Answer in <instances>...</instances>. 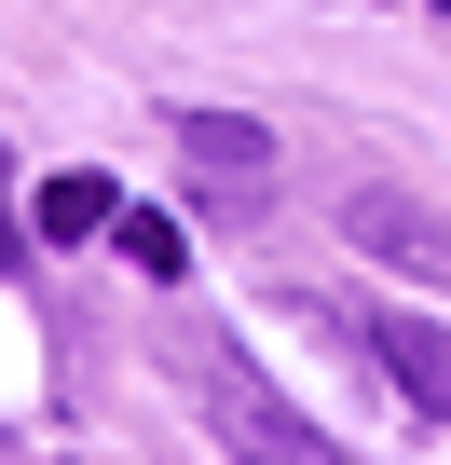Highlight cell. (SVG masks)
Wrapping results in <instances>:
<instances>
[{
	"label": "cell",
	"mask_w": 451,
	"mask_h": 465,
	"mask_svg": "<svg viewBox=\"0 0 451 465\" xmlns=\"http://www.w3.org/2000/svg\"><path fill=\"white\" fill-rule=\"evenodd\" d=\"M164 356H178V383H191V411H205L219 438H247V451H288V465H315V451H328V424H315V411H288V397H274V383H260L233 342H219V329H178Z\"/></svg>",
	"instance_id": "1"
},
{
	"label": "cell",
	"mask_w": 451,
	"mask_h": 465,
	"mask_svg": "<svg viewBox=\"0 0 451 465\" xmlns=\"http://www.w3.org/2000/svg\"><path fill=\"white\" fill-rule=\"evenodd\" d=\"M164 137H178V164H191V192H205V205H233V219H247V205L274 192V137H260L247 110H178Z\"/></svg>",
	"instance_id": "2"
},
{
	"label": "cell",
	"mask_w": 451,
	"mask_h": 465,
	"mask_svg": "<svg viewBox=\"0 0 451 465\" xmlns=\"http://www.w3.org/2000/svg\"><path fill=\"white\" fill-rule=\"evenodd\" d=\"M342 232H356L369 261H397V274H437V288H451V219H437V205H410V192H383V178H369V192H342Z\"/></svg>",
	"instance_id": "3"
},
{
	"label": "cell",
	"mask_w": 451,
	"mask_h": 465,
	"mask_svg": "<svg viewBox=\"0 0 451 465\" xmlns=\"http://www.w3.org/2000/svg\"><path fill=\"white\" fill-rule=\"evenodd\" d=\"M356 342L397 370V397H410L424 424H451V329H424V315H356Z\"/></svg>",
	"instance_id": "4"
},
{
	"label": "cell",
	"mask_w": 451,
	"mask_h": 465,
	"mask_svg": "<svg viewBox=\"0 0 451 465\" xmlns=\"http://www.w3.org/2000/svg\"><path fill=\"white\" fill-rule=\"evenodd\" d=\"M110 219H123V192H110L96 164H55V178L28 192V247H110Z\"/></svg>",
	"instance_id": "5"
},
{
	"label": "cell",
	"mask_w": 451,
	"mask_h": 465,
	"mask_svg": "<svg viewBox=\"0 0 451 465\" xmlns=\"http://www.w3.org/2000/svg\"><path fill=\"white\" fill-rule=\"evenodd\" d=\"M110 247H123L151 288H178V274H191V232H178V219H151V205H123V219H110Z\"/></svg>",
	"instance_id": "6"
},
{
	"label": "cell",
	"mask_w": 451,
	"mask_h": 465,
	"mask_svg": "<svg viewBox=\"0 0 451 465\" xmlns=\"http://www.w3.org/2000/svg\"><path fill=\"white\" fill-rule=\"evenodd\" d=\"M0 261H15V151H0Z\"/></svg>",
	"instance_id": "7"
}]
</instances>
